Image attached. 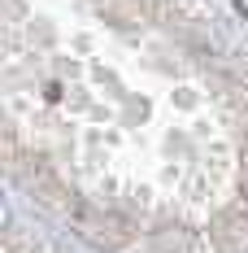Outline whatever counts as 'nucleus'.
I'll list each match as a JSON object with an SVG mask.
<instances>
[]
</instances>
